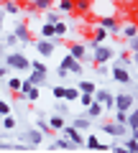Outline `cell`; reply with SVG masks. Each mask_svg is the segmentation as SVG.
<instances>
[{
  "instance_id": "34",
  "label": "cell",
  "mask_w": 138,
  "mask_h": 153,
  "mask_svg": "<svg viewBox=\"0 0 138 153\" xmlns=\"http://www.w3.org/2000/svg\"><path fill=\"white\" fill-rule=\"evenodd\" d=\"M46 13V23H56V21H61V13L59 10H51V8H49V10H44Z\"/></svg>"
},
{
  "instance_id": "49",
  "label": "cell",
  "mask_w": 138,
  "mask_h": 153,
  "mask_svg": "<svg viewBox=\"0 0 138 153\" xmlns=\"http://www.w3.org/2000/svg\"><path fill=\"white\" fill-rule=\"evenodd\" d=\"M0 143H3V135H0Z\"/></svg>"
},
{
  "instance_id": "16",
  "label": "cell",
  "mask_w": 138,
  "mask_h": 153,
  "mask_svg": "<svg viewBox=\"0 0 138 153\" xmlns=\"http://www.w3.org/2000/svg\"><path fill=\"white\" fill-rule=\"evenodd\" d=\"M125 128H128L131 135H136V133H138V112H136V107L128 110V115H125Z\"/></svg>"
},
{
  "instance_id": "13",
  "label": "cell",
  "mask_w": 138,
  "mask_h": 153,
  "mask_svg": "<svg viewBox=\"0 0 138 153\" xmlns=\"http://www.w3.org/2000/svg\"><path fill=\"white\" fill-rule=\"evenodd\" d=\"M113 79H115V82H120V84H131V82H133V76H131V71H128V66H123L120 61L113 66Z\"/></svg>"
},
{
  "instance_id": "41",
  "label": "cell",
  "mask_w": 138,
  "mask_h": 153,
  "mask_svg": "<svg viewBox=\"0 0 138 153\" xmlns=\"http://www.w3.org/2000/svg\"><path fill=\"white\" fill-rule=\"evenodd\" d=\"M138 51V41L136 38H128V54H136Z\"/></svg>"
},
{
  "instance_id": "10",
  "label": "cell",
  "mask_w": 138,
  "mask_h": 153,
  "mask_svg": "<svg viewBox=\"0 0 138 153\" xmlns=\"http://www.w3.org/2000/svg\"><path fill=\"white\" fill-rule=\"evenodd\" d=\"M59 69H66V71H72V74H82V71H84V64H82V61H77L74 56L64 54V59H61Z\"/></svg>"
},
{
  "instance_id": "8",
  "label": "cell",
  "mask_w": 138,
  "mask_h": 153,
  "mask_svg": "<svg viewBox=\"0 0 138 153\" xmlns=\"http://www.w3.org/2000/svg\"><path fill=\"white\" fill-rule=\"evenodd\" d=\"M100 130L105 133V135H113V138H125V135H128V128L123 125V123H115V120H113V123H105Z\"/></svg>"
},
{
  "instance_id": "44",
  "label": "cell",
  "mask_w": 138,
  "mask_h": 153,
  "mask_svg": "<svg viewBox=\"0 0 138 153\" xmlns=\"http://www.w3.org/2000/svg\"><path fill=\"white\" fill-rule=\"evenodd\" d=\"M5 76H8V66L3 64L0 66V89H3V79H5Z\"/></svg>"
},
{
  "instance_id": "35",
  "label": "cell",
  "mask_w": 138,
  "mask_h": 153,
  "mask_svg": "<svg viewBox=\"0 0 138 153\" xmlns=\"http://www.w3.org/2000/svg\"><path fill=\"white\" fill-rule=\"evenodd\" d=\"M31 69H33V71H44V74H49V66H46V64H44V61H41V59L31 61Z\"/></svg>"
},
{
  "instance_id": "22",
  "label": "cell",
  "mask_w": 138,
  "mask_h": 153,
  "mask_svg": "<svg viewBox=\"0 0 138 153\" xmlns=\"http://www.w3.org/2000/svg\"><path fill=\"white\" fill-rule=\"evenodd\" d=\"M69 125H74L79 133H87L90 128H92V125H90V117H74V120L69 123Z\"/></svg>"
},
{
  "instance_id": "33",
  "label": "cell",
  "mask_w": 138,
  "mask_h": 153,
  "mask_svg": "<svg viewBox=\"0 0 138 153\" xmlns=\"http://www.w3.org/2000/svg\"><path fill=\"white\" fill-rule=\"evenodd\" d=\"M39 33H41V38H54V23H44Z\"/></svg>"
},
{
  "instance_id": "20",
  "label": "cell",
  "mask_w": 138,
  "mask_h": 153,
  "mask_svg": "<svg viewBox=\"0 0 138 153\" xmlns=\"http://www.w3.org/2000/svg\"><path fill=\"white\" fill-rule=\"evenodd\" d=\"M100 115H102V105H100L97 100H92V102L87 105V115H84V117L92 120V117H100Z\"/></svg>"
},
{
  "instance_id": "27",
  "label": "cell",
  "mask_w": 138,
  "mask_h": 153,
  "mask_svg": "<svg viewBox=\"0 0 138 153\" xmlns=\"http://www.w3.org/2000/svg\"><path fill=\"white\" fill-rule=\"evenodd\" d=\"M13 128H16V117H13V115H3V117H0V130L10 133Z\"/></svg>"
},
{
  "instance_id": "4",
  "label": "cell",
  "mask_w": 138,
  "mask_h": 153,
  "mask_svg": "<svg viewBox=\"0 0 138 153\" xmlns=\"http://www.w3.org/2000/svg\"><path fill=\"white\" fill-rule=\"evenodd\" d=\"M21 140L26 143V146L36 148V146H41V143L46 140V135L39 130V128H28V130H23V133H21Z\"/></svg>"
},
{
  "instance_id": "25",
  "label": "cell",
  "mask_w": 138,
  "mask_h": 153,
  "mask_svg": "<svg viewBox=\"0 0 138 153\" xmlns=\"http://www.w3.org/2000/svg\"><path fill=\"white\" fill-rule=\"evenodd\" d=\"M105 38H107L105 28H102V26H92V41H95V44H102Z\"/></svg>"
},
{
  "instance_id": "17",
  "label": "cell",
  "mask_w": 138,
  "mask_h": 153,
  "mask_svg": "<svg viewBox=\"0 0 138 153\" xmlns=\"http://www.w3.org/2000/svg\"><path fill=\"white\" fill-rule=\"evenodd\" d=\"M13 33H16V38H18V41H21V44H28V41H31V31H28V26H26V23H18V26H16V31H13Z\"/></svg>"
},
{
  "instance_id": "26",
  "label": "cell",
  "mask_w": 138,
  "mask_h": 153,
  "mask_svg": "<svg viewBox=\"0 0 138 153\" xmlns=\"http://www.w3.org/2000/svg\"><path fill=\"white\" fill-rule=\"evenodd\" d=\"M79 94H82V92H79L77 87H64V100H66L69 105H72V102H77V100H79Z\"/></svg>"
},
{
  "instance_id": "15",
  "label": "cell",
  "mask_w": 138,
  "mask_h": 153,
  "mask_svg": "<svg viewBox=\"0 0 138 153\" xmlns=\"http://www.w3.org/2000/svg\"><path fill=\"white\" fill-rule=\"evenodd\" d=\"M28 84H33V87H44L46 82H49V74H44V71H33V69H28V79H26Z\"/></svg>"
},
{
  "instance_id": "1",
  "label": "cell",
  "mask_w": 138,
  "mask_h": 153,
  "mask_svg": "<svg viewBox=\"0 0 138 153\" xmlns=\"http://www.w3.org/2000/svg\"><path fill=\"white\" fill-rule=\"evenodd\" d=\"M110 59H113V46L90 41V61H92V64H107Z\"/></svg>"
},
{
  "instance_id": "28",
  "label": "cell",
  "mask_w": 138,
  "mask_h": 153,
  "mask_svg": "<svg viewBox=\"0 0 138 153\" xmlns=\"http://www.w3.org/2000/svg\"><path fill=\"white\" fill-rule=\"evenodd\" d=\"M21 84H23L21 76H8V92L18 94V92H21Z\"/></svg>"
},
{
  "instance_id": "5",
  "label": "cell",
  "mask_w": 138,
  "mask_h": 153,
  "mask_svg": "<svg viewBox=\"0 0 138 153\" xmlns=\"http://www.w3.org/2000/svg\"><path fill=\"white\" fill-rule=\"evenodd\" d=\"M66 54L74 56V59L82 61V64L90 59V49H87L84 44H79V41H69V44H66Z\"/></svg>"
},
{
  "instance_id": "43",
  "label": "cell",
  "mask_w": 138,
  "mask_h": 153,
  "mask_svg": "<svg viewBox=\"0 0 138 153\" xmlns=\"http://www.w3.org/2000/svg\"><path fill=\"white\" fill-rule=\"evenodd\" d=\"M125 115H128V112H120V110H115V123H123V125H125Z\"/></svg>"
},
{
  "instance_id": "36",
  "label": "cell",
  "mask_w": 138,
  "mask_h": 153,
  "mask_svg": "<svg viewBox=\"0 0 138 153\" xmlns=\"http://www.w3.org/2000/svg\"><path fill=\"white\" fill-rule=\"evenodd\" d=\"M54 107H56V115H66L69 112V102H66V100H59Z\"/></svg>"
},
{
  "instance_id": "37",
  "label": "cell",
  "mask_w": 138,
  "mask_h": 153,
  "mask_svg": "<svg viewBox=\"0 0 138 153\" xmlns=\"http://www.w3.org/2000/svg\"><path fill=\"white\" fill-rule=\"evenodd\" d=\"M3 44H5V46H18V44H21V41H18V38H16V33H8V36H5V41H3Z\"/></svg>"
},
{
  "instance_id": "7",
  "label": "cell",
  "mask_w": 138,
  "mask_h": 153,
  "mask_svg": "<svg viewBox=\"0 0 138 153\" xmlns=\"http://www.w3.org/2000/svg\"><path fill=\"white\" fill-rule=\"evenodd\" d=\"M36 51H39V56L41 59H46V56H54V51H56V41L54 38H39L36 41Z\"/></svg>"
},
{
  "instance_id": "19",
  "label": "cell",
  "mask_w": 138,
  "mask_h": 153,
  "mask_svg": "<svg viewBox=\"0 0 138 153\" xmlns=\"http://www.w3.org/2000/svg\"><path fill=\"white\" fill-rule=\"evenodd\" d=\"M90 8H92V0H74V13L79 16H90Z\"/></svg>"
},
{
  "instance_id": "2",
  "label": "cell",
  "mask_w": 138,
  "mask_h": 153,
  "mask_svg": "<svg viewBox=\"0 0 138 153\" xmlns=\"http://www.w3.org/2000/svg\"><path fill=\"white\" fill-rule=\"evenodd\" d=\"M3 61H5V66H8V69H13V71H26V69H31V61H28V56L21 54V51L5 54V56H3Z\"/></svg>"
},
{
  "instance_id": "46",
  "label": "cell",
  "mask_w": 138,
  "mask_h": 153,
  "mask_svg": "<svg viewBox=\"0 0 138 153\" xmlns=\"http://www.w3.org/2000/svg\"><path fill=\"white\" fill-rule=\"evenodd\" d=\"M3 21H5V13H3V8H0V31H3Z\"/></svg>"
},
{
  "instance_id": "32",
  "label": "cell",
  "mask_w": 138,
  "mask_h": 153,
  "mask_svg": "<svg viewBox=\"0 0 138 153\" xmlns=\"http://www.w3.org/2000/svg\"><path fill=\"white\" fill-rule=\"evenodd\" d=\"M84 146H87L90 151H100V140H97V135H92V133H90V135L84 138Z\"/></svg>"
},
{
  "instance_id": "50",
  "label": "cell",
  "mask_w": 138,
  "mask_h": 153,
  "mask_svg": "<svg viewBox=\"0 0 138 153\" xmlns=\"http://www.w3.org/2000/svg\"><path fill=\"white\" fill-rule=\"evenodd\" d=\"M26 3H31V0H26Z\"/></svg>"
},
{
  "instance_id": "47",
  "label": "cell",
  "mask_w": 138,
  "mask_h": 153,
  "mask_svg": "<svg viewBox=\"0 0 138 153\" xmlns=\"http://www.w3.org/2000/svg\"><path fill=\"white\" fill-rule=\"evenodd\" d=\"M3 56H5V44H0V61H3Z\"/></svg>"
},
{
  "instance_id": "9",
  "label": "cell",
  "mask_w": 138,
  "mask_h": 153,
  "mask_svg": "<svg viewBox=\"0 0 138 153\" xmlns=\"http://www.w3.org/2000/svg\"><path fill=\"white\" fill-rule=\"evenodd\" d=\"M16 97H18V100H26V102H36V100H39V87H33V84H28L26 79H23L21 92H18Z\"/></svg>"
},
{
  "instance_id": "23",
  "label": "cell",
  "mask_w": 138,
  "mask_h": 153,
  "mask_svg": "<svg viewBox=\"0 0 138 153\" xmlns=\"http://www.w3.org/2000/svg\"><path fill=\"white\" fill-rule=\"evenodd\" d=\"M56 10L59 13H74V0H56Z\"/></svg>"
},
{
  "instance_id": "38",
  "label": "cell",
  "mask_w": 138,
  "mask_h": 153,
  "mask_svg": "<svg viewBox=\"0 0 138 153\" xmlns=\"http://www.w3.org/2000/svg\"><path fill=\"white\" fill-rule=\"evenodd\" d=\"M3 115H10V102H5V100H0V117Z\"/></svg>"
},
{
  "instance_id": "29",
  "label": "cell",
  "mask_w": 138,
  "mask_h": 153,
  "mask_svg": "<svg viewBox=\"0 0 138 153\" xmlns=\"http://www.w3.org/2000/svg\"><path fill=\"white\" fill-rule=\"evenodd\" d=\"M54 3H56V0H31V5L36 8V10H41V13H44V10H49V8L54 5Z\"/></svg>"
},
{
  "instance_id": "48",
  "label": "cell",
  "mask_w": 138,
  "mask_h": 153,
  "mask_svg": "<svg viewBox=\"0 0 138 153\" xmlns=\"http://www.w3.org/2000/svg\"><path fill=\"white\" fill-rule=\"evenodd\" d=\"M3 3H8V0H0V5H3Z\"/></svg>"
},
{
  "instance_id": "21",
  "label": "cell",
  "mask_w": 138,
  "mask_h": 153,
  "mask_svg": "<svg viewBox=\"0 0 138 153\" xmlns=\"http://www.w3.org/2000/svg\"><path fill=\"white\" fill-rule=\"evenodd\" d=\"M120 36L123 38H125V41H128V38H136V23H120Z\"/></svg>"
},
{
  "instance_id": "11",
  "label": "cell",
  "mask_w": 138,
  "mask_h": 153,
  "mask_svg": "<svg viewBox=\"0 0 138 153\" xmlns=\"http://www.w3.org/2000/svg\"><path fill=\"white\" fill-rule=\"evenodd\" d=\"M97 26H102L107 33H113V36H118V33H120V21H118V16H105V18H97Z\"/></svg>"
},
{
  "instance_id": "45",
  "label": "cell",
  "mask_w": 138,
  "mask_h": 153,
  "mask_svg": "<svg viewBox=\"0 0 138 153\" xmlns=\"http://www.w3.org/2000/svg\"><path fill=\"white\" fill-rule=\"evenodd\" d=\"M95 71H97V74H107V66L105 64H95Z\"/></svg>"
},
{
  "instance_id": "6",
  "label": "cell",
  "mask_w": 138,
  "mask_h": 153,
  "mask_svg": "<svg viewBox=\"0 0 138 153\" xmlns=\"http://www.w3.org/2000/svg\"><path fill=\"white\" fill-rule=\"evenodd\" d=\"M90 13H95L97 18H105V16H115V5L107 3V0H92V8Z\"/></svg>"
},
{
  "instance_id": "12",
  "label": "cell",
  "mask_w": 138,
  "mask_h": 153,
  "mask_svg": "<svg viewBox=\"0 0 138 153\" xmlns=\"http://www.w3.org/2000/svg\"><path fill=\"white\" fill-rule=\"evenodd\" d=\"M59 133H61L64 138H69V140H72V143H74L77 148H79V146H84V135H82V133H79V130H77L74 125H64V128H61Z\"/></svg>"
},
{
  "instance_id": "3",
  "label": "cell",
  "mask_w": 138,
  "mask_h": 153,
  "mask_svg": "<svg viewBox=\"0 0 138 153\" xmlns=\"http://www.w3.org/2000/svg\"><path fill=\"white\" fill-rule=\"evenodd\" d=\"M113 110H120V112H128V110L136 107V94L133 92H120V94H113Z\"/></svg>"
},
{
  "instance_id": "18",
  "label": "cell",
  "mask_w": 138,
  "mask_h": 153,
  "mask_svg": "<svg viewBox=\"0 0 138 153\" xmlns=\"http://www.w3.org/2000/svg\"><path fill=\"white\" fill-rule=\"evenodd\" d=\"M46 123H49V128L56 133V130H61V128L66 125V117H64V115H49V120H46Z\"/></svg>"
},
{
  "instance_id": "40",
  "label": "cell",
  "mask_w": 138,
  "mask_h": 153,
  "mask_svg": "<svg viewBox=\"0 0 138 153\" xmlns=\"http://www.w3.org/2000/svg\"><path fill=\"white\" fill-rule=\"evenodd\" d=\"M92 100H95V97H92V94H79V100H77V102H79V105H82V107H87V105H90V102H92Z\"/></svg>"
},
{
  "instance_id": "39",
  "label": "cell",
  "mask_w": 138,
  "mask_h": 153,
  "mask_svg": "<svg viewBox=\"0 0 138 153\" xmlns=\"http://www.w3.org/2000/svg\"><path fill=\"white\" fill-rule=\"evenodd\" d=\"M110 151L113 153H138V151H131V148H125V146H110Z\"/></svg>"
},
{
  "instance_id": "42",
  "label": "cell",
  "mask_w": 138,
  "mask_h": 153,
  "mask_svg": "<svg viewBox=\"0 0 138 153\" xmlns=\"http://www.w3.org/2000/svg\"><path fill=\"white\" fill-rule=\"evenodd\" d=\"M51 94H54L56 100H64V87H54V89H51Z\"/></svg>"
},
{
  "instance_id": "30",
  "label": "cell",
  "mask_w": 138,
  "mask_h": 153,
  "mask_svg": "<svg viewBox=\"0 0 138 153\" xmlns=\"http://www.w3.org/2000/svg\"><path fill=\"white\" fill-rule=\"evenodd\" d=\"M3 13H8V16H16V13H21V5H16L13 0H8V3H3Z\"/></svg>"
},
{
  "instance_id": "24",
  "label": "cell",
  "mask_w": 138,
  "mask_h": 153,
  "mask_svg": "<svg viewBox=\"0 0 138 153\" xmlns=\"http://www.w3.org/2000/svg\"><path fill=\"white\" fill-rule=\"evenodd\" d=\"M77 89H79L82 94H95V89H97V84H95V82H90V79H82V82L77 84Z\"/></svg>"
},
{
  "instance_id": "31",
  "label": "cell",
  "mask_w": 138,
  "mask_h": 153,
  "mask_svg": "<svg viewBox=\"0 0 138 153\" xmlns=\"http://www.w3.org/2000/svg\"><path fill=\"white\" fill-rule=\"evenodd\" d=\"M36 128H39V130L44 133V135H54V130L49 128V123H46V117H39V120H36Z\"/></svg>"
},
{
  "instance_id": "14",
  "label": "cell",
  "mask_w": 138,
  "mask_h": 153,
  "mask_svg": "<svg viewBox=\"0 0 138 153\" xmlns=\"http://www.w3.org/2000/svg\"><path fill=\"white\" fill-rule=\"evenodd\" d=\"M49 148H51V151H74V148H77V146H74V143L69 140V138L59 135V138H54V140L49 143Z\"/></svg>"
}]
</instances>
